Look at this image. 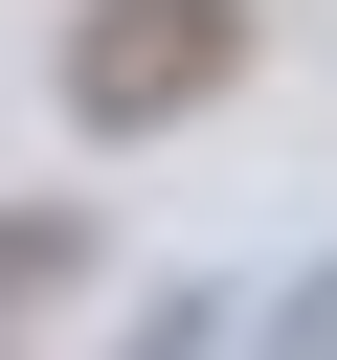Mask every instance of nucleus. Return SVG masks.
Instances as JSON below:
<instances>
[{"instance_id":"nucleus-1","label":"nucleus","mask_w":337,"mask_h":360,"mask_svg":"<svg viewBox=\"0 0 337 360\" xmlns=\"http://www.w3.org/2000/svg\"><path fill=\"white\" fill-rule=\"evenodd\" d=\"M247 90V0H90L67 22V135H180Z\"/></svg>"},{"instance_id":"nucleus-2","label":"nucleus","mask_w":337,"mask_h":360,"mask_svg":"<svg viewBox=\"0 0 337 360\" xmlns=\"http://www.w3.org/2000/svg\"><path fill=\"white\" fill-rule=\"evenodd\" d=\"M67 270H90V202H0V338H22Z\"/></svg>"},{"instance_id":"nucleus-3","label":"nucleus","mask_w":337,"mask_h":360,"mask_svg":"<svg viewBox=\"0 0 337 360\" xmlns=\"http://www.w3.org/2000/svg\"><path fill=\"white\" fill-rule=\"evenodd\" d=\"M270 360H337V248H315V270L270 292Z\"/></svg>"},{"instance_id":"nucleus-4","label":"nucleus","mask_w":337,"mask_h":360,"mask_svg":"<svg viewBox=\"0 0 337 360\" xmlns=\"http://www.w3.org/2000/svg\"><path fill=\"white\" fill-rule=\"evenodd\" d=\"M135 360H225V315H202V292H180V315H157V338H135Z\"/></svg>"}]
</instances>
